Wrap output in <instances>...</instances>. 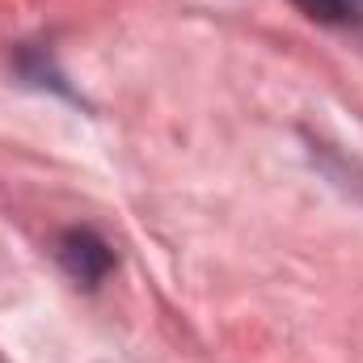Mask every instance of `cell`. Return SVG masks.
<instances>
[{
	"mask_svg": "<svg viewBox=\"0 0 363 363\" xmlns=\"http://www.w3.org/2000/svg\"><path fill=\"white\" fill-rule=\"evenodd\" d=\"M291 4L313 21H342L351 13V0H291Z\"/></svg>",
	"mask_w": 363,
	"mask_h": 363,
	"instance_id": "7a4b0ae2",
	"label": "cell"
},
{
	"mask_svg": "<svg viewBox=\"0 0 363 363\" xmlns=\"http://www.w3.org/2000/svg\"><path fill=\"white\" fill-rule=\"evenodd\" d=\"M60 262L68 267V274H72L77 283L93 287L101 274L110 271L114 254H110V245H106L97 233H89V228H72V233H64V241H60Z\"/></svg>",
	"mask_w": 363,
	"mask_h": 363,
	"instance_id": "6da1fadb",
	"label": "cell"
}]
</instances>
